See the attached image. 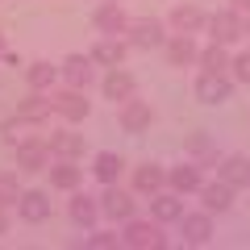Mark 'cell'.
<instances>
[{"mask_svg": "<svg viewBox=\"0 0 250 250\" xmlns=\"http://www.w3.org/2000/svg\"><path fill=\"white\" fill-rule=\"evenodd\" d=\"M121 246L129 250H163L167 238H163V221H142V217H129L125 221V233H121Z\"/></svg>", "mask_w": 250, "mask_h": 250, "instance_id": "6da1fadb", "label": "cell"}, {"mask_svg": "<svg viewBox=\"0 0 250 250\" xmlns=\"http://www.w3.org/2000/svg\"><path fill=\"white\" fill-rule=\"evenodd\" d=\"M129 46L138 50H154V46H167V25L159 17H129V29H125Z\"/></svg>", "mask_w": 250, "mask_h": 250, "instance_id": "7a4b0ae2", "label": "cell"}, {"mask_svg": "<svg viewBox=\"0 0 250 250\" xmlns=\"http://www.w3.org/2000/svg\"><path fill=\"white\" fill-rule=\"evenodd\" d=\"M100 213L125 225L129 217H138V192H125V188H117V184H104V196H100Z\"/></svg>", "mask_w": 250, "mask_h": 250, "instance_id": "3957f363", "label": "cell"}, {"mask_svg": "<svg viewBox=\"0 0 250 250\" xmlns=\"http://www.w3.org/2000/svg\"><path fill=\"white\" fill-rule=\"evenodd\" d=\"M229 96H233V75L229 71H200V80H196L200 104H225Z\"/></svg>", "mask_w": 250, "mask_h": 250, "instance_id": "277c9868", "label": "cell"}, {"mask_svg": "<svg viewBox=\"0 0 250 250\" xmlns=\"http://www.w3.org/2000/svg\"><path fill=\"white\" fill-rule=\"evenodd\" d=\"M50 100H54V117H62L67 125H75V121H83V117L92 113V104H88V96H83V88H67L62 92H50Z\"/></svg>", "mask_w": 250, "mask_h": 250, "instance_id": "5b68a950", "label": "cell"}, {"mask_svg": "<svg viewBox=\"0 0 250 250\" xmlns=\"http://www.w3.org/2000/svg\"><path fill=\"white\" fill-rule=\"evenodd\" d=\"M13 150H17V171H46L54 163L46 138H25V142H17Z\"/></svg>", "mask_w": 250, "mask_h": 250, "instance_id": "8992f818", "label": "cell"}, {"mask_svg": "<svg viewBox=\"0 0 250 250\" xmlns=\"http://www.w3.org/2000/svg\"><path fill=\"white\" fill-rule=\"evenodd\" d=\"M117 121H121L125 134H146V129H150V121H154L150 100H138V96L121 100V113H117Z\"/></svg>", "mask_w": 250, "mask_h": 250, "instance_id": "52a82bcc", "label": "cell"}, {"mask_svg": "<svg viewBox=\"0 0 250 250\" xmlns=\"http://www.w3.org/2000/svg\"><path fill=\"white\" fill-rule=\"evenodd\" d=\"M92 25H96L104 38H121L125 29H129V13H125L117 0H104V4L92 13Z\"/></svg>", "mask_w": 250, "mask_h": 250, "instance_id": "ba28073f", "label": "cell"}, {"mask_svg": "<svg viewBox=\"0 0 250 250\" xmlns=\"http://www.w3.org/2000/svg\"><path fill=\"white\" fill-rule=\"evenodd\" d=\"M208 34H213V42H225L233 46L238 38H246V29H242V13L238 9H221L208 17Z\"/></svg>", "mask_w": 250, "mask_h": 250, "instance_id": "9c48e42d", "label": "cell"}, {"mask_svg": "<svg viewBox=\"0 0 250 250\" xmlns=\"http://www.w3.org/2000/svg\"><path fill=\"white\" fill-rule=\"evenodd\" d=\"M175 225H179V233H184L188 246H205V242L213 238V213H208V208H200V213H184Z\"/></svg>", "mask_w": 250, "mask_h": 250, "instance_id": "30bf717a", "label": "cell"}, {"mask_svg": "<svg viewBox=\"0 0 250 250\" xmlns=\"http://www.w3.org/2000/svg\"><path fill=\"white\" fill-rule=\"evenodd\" d=\"M200 163L196 159H184L179 167H167V188H175L179 196H188V192H200V184H205V175H200Z\"/></svg>", "mask_w": 250, "mask_h": 250, "instance_id": "8fae6325", "label": "cell"}, {"mask_svg": "<svg viewBox=\"0 0 250 250\" xmlns=\"http://www.w3.org/2000/svg\"><path fill=\"white\" fill-rule=\"evenodd\" d=\"M59 75L71 83V88H83V92H88V83L96 80V62H92V54H67L62 67H59Z\"/></svg>", "mask_w": 250, "mask_h": 250, "instance_id": "7c38bea8", "label": "cell"}, {"mask_svg": "<svg viewBox=\"0 0 250 250\" xmlns=\"http://www.w3.org/2000/svg\"><path fill=\"white\" fill-rule=\"evenodd\" d=\"M100 92H104V100H113V104H121V100L138 96V83H134V75L125 71V67H108V75L100 80Z\"/></svg>", "mask_w": 250, "mask_h": 250, "instance_id": "4fadbf2b", "label": "cell"}, {"mask_svg": "<svg viewBox=\"0 0 250 250\" xmlns=\"http://www.w3.org/2000/svg\"><path fill=\"white\" fill-rule=\"evenodd\" d=\"M17 217H21L25 225H42V221H50V196H46V192H38V188L21 192V200H17Z\"/></svg>", "mask_w": 250, "mask_h": 250, "instance_id": "5bb4252c", "label": "cell"}, {"mask_svg": "<svg viewBox=\"0 0 250 250\" xmlns=\"http://www.w3.org/2000/svg\"><path fill=\"white\" fill-rule=\"evenodd\" d=\"M150 217H154V221H163V225L179 221V217H184V196H179L175 188L154 192V196H150Z\"/></svg>", "mask_w": 250, "mask_h": 250, "instance_id": "9a60e30c", "label": "cell"}, {"mask_svg": "<svg viewBox=\"0 0 250 250\" xmlns=\"http://www.w3.org/2000/svg\"><path fill=\"white\" fill-rule=\"evenodd\" d=\"M163 188H167V167H163V163H142V167H134V192L138 196H154Z\"/></svg>", "mask_w": 250, "mask_h": 250, "instance_id": "2e32d148", "label": "cell"}, {"mask_svg": "<svg viewBox=\"0 0 250 250\" xmlns=\"http://www.w3.org/2000/svg\"><path fill=\"white\" fill-rule=\"evenodd\" d=\"M67 213H71V221L80 225V229H92V225L100 221V196H88V192L75 188V192H71V208H67Z\"/></svg>", "mask_w": 250, "mask_h": 250, "instance_id": "e0dca14e", "label": "cell"}, {"mask_svg": "<svg viewBox=\"0 0 250 250\" xmlns=\"http://www.w3.org/2000/svg\"><path fill=\"white\" fill-rule=\"evenodd\" d=\"M167 25H171V34H200V29L208 25V17L196 9V4H175L171 17H167Z\"/></svg>", "mask_w": 250, "mask_h": 250, "instance_id": "ac0fdd59", "label": "cell"}, {"mask_svg": "<svg viewBox=\"0 0 250 250\" xmlns=\"http://www.w3.org/2000/svg\"><path fill=\"white\" fill-rule=\"evenodd\" d=\"M196 196H200V205H205L208 213H225V208H233V188L225 184L221 175H217L213 184H200Z\"/></svg>", "mask_w": 250, "mask_h": 250, "instance_id": "d6986e66", "label": "cell"}, {"mask_svg": "<svg viewBox=\"0 0 250 250\" xmlns=\"http://www.w3.org/2000/svg\"><path fill=\"white\" fill-rule=\"evenodd\" d=\"M217 175H221L233 192H238V188H250V159L246 154H225V159L217 163Z\"/></svg>", "mask_w": 250, "mask_h": 250, "instance_id": "ffe728a7", "label": "cell"}, {"mask_svg": "<svg viewBox=\"0 0 250 250\" xmlns=\"http://www.w3.org/2000/svg\"><path fill=\"white\" fill-rule=\"evenodd\" d=\"M200 59V46L192 42V34H171L167 38V62L171 67H192Z\"/></svg>", "mask_w": 250, "mask_h": 250, "instance_id": "44dd1931", "label": "cell"}, {"mask_svg": "<svg viewBox=\"0 0 250 250\" xmlns=\"http://www.w3.org/2000/svg\"><path fill=\"white\" fill-rule=\"evenodd\" d=\"M46 171H50V188H59V192H75L83 179V167H75V159H54Z\"/></svg>", "mask_w": 250, "mask_h": 250, "instance_id": "7402d4cb", "label": "cell"}, {"mask_svg": "<svg viewBox=\"0 0 250 250\" xmlns=\"http://www.w3.org/2000/svg\"><path fill=\"white\" fill-rule=\"evenodd\" d=\"M125 50H129V42L100 34V42L92 46V62H96V67H121V62H125Z\"/></svg>", "mask_w": 250, "mask_h": 250, "instance_id": "603a6c76", "label": "cell"}, {"mask_svg": "<svg viewBox=\"0 0 250 250\" xmlns=\"http://www.w3.org/2000/svg\"><path fill=\"white\" fill-rule=\"evenodd\" d=\"M17 113L25 117V121H34V125L50 121V113H54V100H50V92H34V88H29V96L17 104Z\"/></svg>", "mask_w": 250, "mask_h": 250, "instance_id": "cb8c5ba5", "label": "cell"}, {"mask_svg": "<svg viewBox=\"0 0 250 250\" xmlns=\"http://www.w3.org/2000/svg\"><path fill=\"white\" fill-rule=\"evenodd\" d=\"M46 142H50L54 159H80L83 154V134H71V129H54Z\"/></svg>", "mask_w": 250, "mask_h": 250, "instance_id": "d4e9b609", "label": "cell"}, {"mask_svg": "<svg viewBox=\"0 0 250 250\" xmlns=\"http://www.w3.org/2000/svg\"><path fill=\"white\" fill-rule=\"evenodd\" d=\"M25 80H29V88H34V92H54V83H59V67L46 62V59H38V62H29V67H25Z\"/></svg>", "mask_w": 250, "mask_h": 250, "instance_id": "484cf974", "label": "cell"}, {"mask_svg": "<svg viewBox=\"0 0 250 250\" xmlns=\"http://www.w3.org/2000/svg\"><path fill=\"white\" fill-rule=\"evenodd\" d=\"M121 171H125V159H121V154H113V150H100L96 159H92V175H96L100 184H117Z\"/></svg>", "mask_w": 250, "mask_h": 250, "instance_id": "4316f807", "label": "cell"}, {"mask_svg": "<svg viewBox=\"0 0 250 250\" xmlns=\"http://www.w3.org/2000/svg\"><path fill=\"white\" fill-rule=\"evenodd\" d=\"M200 71H229V46H225V42H208L205 46V50H200Z\"/></svg>", "mask_w": 250, "mask_h": 250, "instance_id": "83f0119b", "label": "cell"}, {"mask_svg": "<svg viewBox=\"0 0 250 250\" xmlns=\"http://www.w3.org/2000/svg\"><path fill=\"white\" fill-rule=\"evenodd\" d=\"M188 159H196L200 167H217L221 154H217V146L208 142V134H192L188 138Z\"/></svg>", "mask_w": 250, "mask_h": 250, "instance_id": "f1b7e54d", "label": "cell"}, {"mask_svg": "<svg viewBox=\"0 0 250 250\" xmlns=\"http://www.w3.org/2000/svg\"><path fill=\"white\" fill-rule=\"evenodd\" d=\"M29 129H34V121H25V117L17 113V117H9V121L0 125V138H4L9 146H17V142H25V138H34Z\"/></svg>", "mask_w": 250, "mask_h": 250, "instance_id": "f546056e", "label": "cell"}, {"mask_svg": "<svg viewBox=\"0 0 250 250\" xmlns=\"http://www.w3.org/2000/svg\"><path fill=\"white\" fill-rule=\"evenodd\" d=\"M21 192H25V188L17 184V175H9V171H0V205L4 208H13L21 200Z\"/></svg>", "mask_w": 250, "mask_h": 250, "instance_id": "4dcf8cb0", "label": "cell"}, {"mask_svg": "<svg viewBox=\"0 0 250 250\" xmlns=\"http://www.w3.org/2000/svg\"><path fill=\"white\" fill-rule=\"evenodd\" d=\"M83 242H88V246H96V250H113V246H121V233H113V229H96V225H92Z\"/></svg>", "mask_w": 250, "mask_h": 250, "instance_id": "1f68e13d", "label": "cell"}, {"mask_svg": "<svg viewBox=\"0 0 250 250\" xmlns=\"http://www.w3.org/2000/svg\"><path fill=\"white\" fill-rule=\"evenodd\" d=\"M229 71H233V80H238V83H250V50L233 54V62H229Z\"/></svg>", "mask_w": 250, "mask_h": 250, "instance_id": "d6a6232c", "label": "cell"}, {"mask_svg": "<svg viewBox=\"0 0 250 250\" xmlns=\"http://www.w3.org/2000/svg\"><path fill=\"white\" fill-rule=\"evenodd\" d=\"M0 233H9V208L0 205Z\"/></svg>", "mask_w": 250, "mask_h": 250, "instance_id": "836d02e7", "label": "cell"}, {"mask_svg": "<svg viewBox=\"0 0 250 250\" xmlns=\"http://www.w3.org/2000/svg\"><path fill=\"white\" fill-rule=\"evenodd\" d=\"M229 9H238V13H250V0H229Z\"/></svg>", "mask_w": 250, "mask_h": 250, "instance_id": "e575fe53", "label": "cell"}, {"mask_svg": "<svg viewBox=\"0 0 250 250\" xmlns=\"http://www.w3.org/2000/svg\"><path fill=\"white\" fill-rule=\"evenodd\" d=\"M242 29H246V38H250V13H242Z\"/></svg>", "mask_w": 250, "mask_h": 250, "instance_id": "d590c367", "label": "cell"}, {"mask_svg": "<svg viewBox=\"0 0 250 250\" xmlns=\"http://www.w3.org/2000/svg\"><path fill=\"white\" fill-rule=\"evenodd\" d=\"M4 54H9V50H4V34H0V59H4Z\"/></svg>", "mask_w": 250, "mask_h": 250, "instance_id": "8d00e7d4", "label": "cell"}]
</instances>
